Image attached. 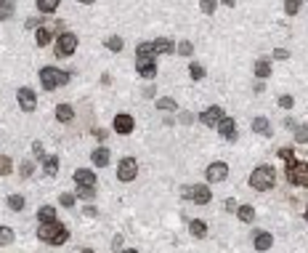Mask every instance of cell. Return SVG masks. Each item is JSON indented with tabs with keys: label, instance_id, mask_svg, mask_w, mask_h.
Returning a JSON list of instances; mask_svg holds the SVG:
<instances>
[{
	"label": "cell",
	"instance_id": "f6af8a7d",
	"mask_svg": "<svg viewBox=\"0 0 308 253\" xmlns=\"http://www.w3.org/2000/svg\"><path fill=\"white\" fill-rule=\"evenodd\" d=\"M24 24H27V29H37L40 27V19H27Z\"/></svg>",
	"mask_w": 308,
	"mask_h": 253
},
{
	"label": "cell",
	"instance_id": "1f68e13d",
	"mask_svg": "<svg viewBox=\"0 0 308 253\" xmlns=\"http://www.w3.org/2000/svg\"><path fill=\"white\" fill-rule=\"evenodd\" d=\"M298 11H300V0H284V13L287 16H295Z\"/></svg>",
	"mask_w": 308,
	"mask_h": 253
},
{
	"label": "cell",
	"instance_id": "cb8c5ba5",
	"mask_svg": "<svg viewBox=\"0 0 308 253\" xmlns=\"http://www.w3.org/2000/svg\"><path fill=\"white\" fill-rule=\"evenodd\" d=\"M43 171H45V176H56L59 173V157H45L43 160Z\"/></svg>",
	"mask_w": 308,
	"mask_h": 253
},
{
	"label": "cell",
	"instance_id": "9a60e30c",
	"mask_svg": "<svg viewBox=\"0 0 308 253\" xmlns=\"http://www.w3.org/2000/svg\"><path fill=\"white\" fill-rule=\"evenodd\" d=\"M96 173L93 171H88V168H77L75 171V184L77 187H96Z\"/></svg>",
	"mask_w": 308,
	"mask_h": 253
},
{
	"label": "cell",
	"instance_id": "6da1fadb",
	"mask_svg": "<svg viewBox=\"0 0 308 253\" xmlns=\"http://www.w3.org/2000/svg\"><path fill=\"white\" fill-rule=\"evenodd\" d=\"M37 237L48 245H64L69 240V229L61 224V221H40V229H37Z\"/></svg>",
	"mask_w": 308,
	"mask_h": 253
},
{
	"label": "cell",
	"instance_id": "74e56055",
	"mask_svg": "<svg viewBox=\"0 0 308 253\" xmlns=\"http://www.w3.org/2000/svg\"><path fill=\"white\" fill-rule=\"evenodd\" d=\"M175 107H178V104H175L173 99H159V102H157V110H162V112H173Z\"/></svg>",
	"mask_w": 308,
	"mask_h": 253
},
{
	"label": "cell",
	"instance_id": "4dcf8cb0",
	"mask_svg": "<svg viewBox=\"0 0 308 253\" xmlns=\"http://www.w3.org/2000/svg\"><path fill=\"white\" fill-rule=\"evenodd\" d=\"M106 48H109V51H114V53H117V51H122V37H117V35H112V37H106Z\"/></svg>",
	"mask_w": 308,
	"mask_h": 253
},
{
	"label": "cell",
	"instance_id": "277c9868",
	"mask_svg": "<svg viewBox=\"0 0 308 253\" xmlns=\"http://www.w3.org/2000/svg\"><path fill=\"white\" fill-rule=\"evenodd\" d=\"M175 51V43L167 40V37H157V40H149V43H138L136 53H144V56H162V53H173Z\"/></svg>",
	"mask_w": 308,
	"mask_h": 253
},
{
	"label": "cell",
	"instance_id": "f546056e",
	"mask_svg": "<svg viewBox=\"0 0 308 253\" xmlns=\"http://www.w3.org/2000/svg\"><path fill=\"white\" fill-rule=\"evenodd\" d=\"M11 243H13V229L0 227V245H11Z\"/></svg>",
	"mask_w": 308,
	"mask_h": 253
},
{
	"label": "cell",
	"instance_id": "2e32d148",
	"mask_svg": "<svg viewBox=\"0 0 308 253\" xmlns=\"http://www.w3.org/2000/svg\"><path fill=\"white\" fill-rule=\"evenodd\" d=\"M90 160H93V165H96V168H104V165H109L112 152L106 149V147H96L93 152H90Z\"/></svg>",
	"mask_w": 308,
	"mask_h": 253
},
{
	"label": "cell",
	"instance_id": "ac0fdd59",
	"mask_svg": "<svg viewBox=\"0 0 308 253\" xmlns=\"http://www.w3.org/2000/svg\"><path fill=\"white\" fill-rule=\"evenodd\" d=\"M35 43L40 45V48H45L48 43H53V32L48 29V24H40V27L35 29Z\"/></svg>",
	"mask_w": 308,
	"mask_h": 253
},
{
	"label": "cell",
	"instance_id": "d6a6232c",
	"mask_svg": "<svg viewBox=\"0 0 308 253\" xmlns=\"http://www.w3.org/2000/svg\"><path fill=\"white\" fill-rule=\"evenodd\" d=\"M189 75H191L194 80H202V78H205V67L194 61V64H189Z\"/></svg>",
	"mask_w": 308,
	"mask_h": 253
},
{
	"label": "cell",
	"instance_id": "7a4b0ae2",
	"mask_svg": "<svg viewBox=\"0 0 308 253\" xmlns=\"http://www.w3.org/2000/svg\"><path fill=\"white\" fill-rule=\"evenodd\" d=\"M274 184H276L274 165H258L255 171L250 173V187L255 189V192H268V189H274Z\"/></svg>",
	"mask_w": 308,
	"mask_h": 253
},
{
	"label": "cell",
	"instance_id": "f5cc1de1",
	"mask_svg": "<svg viewBox=\"0 0 308 253\" xmlns=\"http://www.w3.org/2000/svg\"><path fill=\"white\" fill-rule=\"evenodd\" d=\"M3 5H5V0H0V8H3Z\"/></svg>",
	"mask_w": 308,
	"mask_h": 253
},
{
	"label": "cell",
	"instance_id": "681fc988",
	"mask_svg": "<svg viewBox=\"0 0 308 253\" xmlns=\"http://www.w3.org/2000/svg\"><path fill=\"white\" fill-rule=\"evenodd\" d=\"M221 3H223V5H229V8H231V5H236V0H221Z\"/></svg>",
	"mask_w": 308,
	"mask_h": 253
},
{
	"label": "cell",
	"instance_id": "f35d334b",
	"mask_svg": "<svg viewBox=\"0 0 308 253\" xmlns=\"http://www.w3.org/2000/svg\"><path fill=\"white\" fill-rule=\"evenodd\" d=\"M75 200H77V195H69V192H64V195L59 197V203L64 205V208H72V205H75Z\"/></svg>",
	"mask_w": 308,
	"mask_h": 253
},
{
	"label": "cell",
	"instance_id": "7402d4cb",
	"mask_svg": "<svg viewBox=\"0 0 308 253\" xmlns=\"http://www.w3.org/2000/svg\"><path fill=\"white\" fill-rule=\"evenodd\" d=\"M189 232L199 240V237L207 235V224H205V221H199V219H194V221H189Z\"/></svg>",
	"mask_w": 308,
	"mask_h": 253
},
{
	"label": "cell",
	"instance_id": "bcb514c9",
	"mask_svg": "<svg viewBox=\"0 0 308 253\" xmlns=\"http://www.w3.org/2000/svg\"><path fill=\"white\" fill-rule=\"evenodd\" d=\"M223 208H226V211H234V213H236V200H231V197H229V200L223 203Z\"/></svg>",
	"mask_w": 308,
	"mask_h": 253
},
{
	"label": "cell",
	"instance_id": "ab89813d",
	"mask_svg": "<svg viewBox=\"0 0 308 253\" xmlns=\"http://www.w3.org/2000/svg\"><path fill=\"white\" fill-rule=\"evenodd\" d=\"M11 16H13V5L5 3L3 8H0V21H5V19H11Z\"/></svg>",
	"mask_w": 308,
	"mask_h": 253
},
{
	"label": "cell",
	"instance_id": "4316f807",
	"mask_svg": "<svg viewBox=\"0 0 308 253\" xmlns=\"http://www.w3.org/2000/svg\"><path fill=\"white\" fill-rule=\"evenodd\" d=\"M24 205H27V203H24V197H21V195H11V197H8V208H11V211L19 213V211H24Z\"/></svg>",
	"mask_w": 308,
	"mask_h": 253
},
{
	"label": "cell",
	"instance_id": "8fae6325",
	"mask_svg": "<svg viewBox=\"0 0 308 253\" xmlns=\"http://www.w3.org/2000/svg\"><path fill=\"white\" fill-rule=\"evenodd\" d=\"M16 102H19V107L24 112H35L37 110V96H35L32 88H19L16 91Z\"/></svg>",
	"mask_w": 308,
	"mask_h": 253
},
{
	"label": "cell",
	"instance_id": "603a6c76",
	"mask_svg": "<svg viewBox=\"0 0 308 253\" xmlns=\"http://www.w3.org/2000/svg\"><path fill=\"white\" fill-rule=\"evenodd\" d=\"M255 75H258L260 80H266L268 75H271V64H268L266 59H258V61H255Z\"/></svg>",
	"mask_w": 308,
	"mask_h": 253
},
{
	"label": "cell",
	"instance_id": "7c38bea8",
	"mask_svg": "<svg viewBox=\"0 0 308 253\" xmlns=\"http://www.w3.org/2000/svg\"><path fill=\"white\" fill-rule=\"evenodd\" d=\"M205 176H207V181H210V184L226 181V176H229V165L223 163V160H218V163H210V165H207V171H205Z\"/></svg>",
	"mask_w": 308,
	"mask_h": 253
},
{
	"label": "cell",
	"instance_id": "7dc6e473",
	"mask_svg": "<svg viewBox=\"0 0 308 253\" xmlns=\"http://www.w3.org/2000/svg\"><path fill=\"white\" fill-rule=\"evenodd\" d=\"M82 213H85V216H96V213H98V211L93 208V205H85V211H82Z\"/></svg>",
	"mask_w": 308,
	"mask_h": 253
},
{
	"label": "cell",
	"instance_id": "f1b7e54d",
	"mask_svg": "<svg viewBox=\"0 0 308 253\" xmlns=\"http://www.w3.org/2000/svg\"><path fill=\"white\" fill-rule=\"evenodd\" d=\"M32 173H35V163H32V160H24L21 168H19V176H21V179H29Z\"/></svg>",
	"mask_w": 308,
	"mask_h": 253
},
{
	"label": "cell",
	"instance_id": "ee69618b",
	"mask_svg": "<svg viewBox=\"0 0 308 253\" xmlns=\"http://www.w3.org/2000/svg\"><path fill=\"white\" fill-rule=\"evenodd\" d=\"M274 59H290V51H284V48H276V51H274Z\"/></svg>",
	"mask_w": 308,
	"mask_h": 253
},
{
	"label": "cell",
	"instance_id": "5b68a950",
	"mask_svg": "<svg viewBox=\"0 0 308 253\" xmlns=\"http://www.w3.org/2000/svg\"><path fill=\"white\" fill-rule=\"evenodd\" d=\"M287 181L292 184V187L308 189V163H300V160L292 157L287 163Z\"/></svg>",
	"mask_w": 308,
	"mask_h": 253
},
{
	"label": "cell",
	"instance_id": "4fadbf2b",
	"mask_svg": "<svg viewBox=\"0 0 308 253\" xmlns=\"http://www.w3.org/2000/svg\"><path fill=\"white\" fill-rule=\"evenodd\" d=\"M218 133L223 136V139H229V141H236V123H234V118H226V115H223L221 118V123L218 126Z\"/></svg>",
	"mask_w": 308,
	"mask_h": 253
},
{
	"label": "cell",
	"instance_id": "ffe728a7",
	"mask_svg": "<svg viewBox=\"0 0 308 253\" xmlns=\"http://www.w3.org/2000/svg\"><path fill=\"white\" fill-rule=\"evenodd\" d=\"M72 118H75V110L69 104H59L56 107V120L59 123H72Z\"/></svg>",
	"mask_w": 308,
	"mask_h": 253
},
{
	"label": "cell",
	"instance_id": "8992f818",
	"mask_svg": "<svg viewBox=\"0 0 308 253\" xmlns=\"http://www.w3.org/2000/svg\"><path fill=\"white\" fill-rule=\"evenodd\" d=\"M181 195L186 197V200H194L197 205H207V203L213 200L210 187H205V184H197V187H183Z\"/></svg>",
	"mask_w": 308,
	"mask_h": 253
},
{
	"label": "cell",
	"instance_id": "d4e9b609",
	"mask_svg": "<svg viewBox=\"0 0 308 253\" xmlns=\"http://www.w3.org/2000/svg\"><path fill=\"white\" fill-rule=\"evenodd\" d=\"M37 219L40 221H53L56 219V208H53V205H40V208H37Z\"/></svg>",
	"mask_w": 308,
	"mask_h": 253
},
{
	"label": "cell",
	"instance_id": "b9f144b4",
	"mask_svg": "<svg viewBox=\"0 0 308 253\" xmlns=\"http://www.w3.org/2000/svg\"><path fill=\"white\" fill-rule=\"evenodd\" d=\"M32 152H35V157H37V160H45V149H43V144H40V141H35V144H32Z\"/></svg>",
	"mask_w": 308,
	"mask_h": 253
},
{
	"label": "cell",
	"instance_id": "e0dca14e",
	"mask_svg": "<svg viewBox=\"0 0 308 253\" xmlns=\"http://www.w3.org/2000/svg\"><path fill=\"white\" fill-rule=\"evenodd\" d=\"M252 235H255V237H252V245H255V251H268V248L274 245V237L268 235V232H260V229H258V232H252Z\"/></svg>",
	"mask_w": 308,
	"mask_h": 253
},
{
	"label": "cell",
	"instance_id": "9c48e42d",
	"mask_svg": "<svg viewBox=\"0 0 308 253\" xmlns=\"http://www.w3.org/2000/svg\"><path fill=\"white\" fill-rule=\"evenodd\" d=\"M138 176V163L133 157H122L117 163V179L120 181H133Z\"/></svg>",
	"mask_w": 308,
	"mask_h": 253
},
{
	"label": "cell",
	"instance_id": "f907efd6",
	"mask_svg": "<svg viewBox=\"0 0 308 253\" xmlns=\"http://www.w3.org/2000/svg\"><path fill=\"white\" fill-rule=\"evenodd\" d=\"M77 3H82V5H90V3H96V0H77Z\"/></svg>",
	"mask_w": 308,
	"mask_h": 253
},
{
	"label": "cell",
	"instance_id": "83f0119b",
	"mask_svg": "<svg viewBox=\"0 0 308 253\" xmlns=\"http://www.w3.org/2000/svg\"><path fill=\"white\" fill-rule=\"evenodd\" d=\"M13 171V160L8 155H0V176H8Z\"/></svg>",
	"mask_w": 308,
	"mask_h": 253
},
{
	"label": "cell",
	"instance_id": "ba28073f",
	"mask_svg": "<svg viewBox=\"0 0 308 253\" xmlns=\"http://www.w3.org/2000/svg\"><path fill=\"white\" fill-rule=\"evenodd\" d=\"M154 56H144V53H136V72L141 75L144 80H154L157 78V64H154Z\"/></svg>",
	"mask_w": 308,
	"mask_h": 253
},
{
	"label": "cell",
	"instance_id": "e575fe53",
	"mask_svg": "<svg viewBox=\"0 0 308 253\" xmlns=\"http://www.w3.org/2000/svg\"><path fill=\"white\" fill-rule=\"evenodd\" d=\"M295 141L298 144H308V126H298L295 128Z\"/></svg>",
	"mask_w": 308,
	"mask_h": 253
},
{
	"label": "cell",
	"instance_id": "836d02e7",
	"mask_svg": "<svg viewBox=\"0 0 308 253\" xmlns=\"http://www.w3.org/2000/svg\"><path fill=\"white\" fill-rule=\"evenodd\" d=\"M175 51H178L181 56H191V53H194V45H191L189 40H181L178 45H175Z\"/></svg>",
	"mask_w": 308,
	"mask_h": 253
},
{
	"label": "cell",
	"instance_id": "30bf717a",
	"mask_svg": "<svg viewBox=\"0 0 308 253\" xmlns=\"http://www.w3.org/2000/svg\"><path fill=\"white\" fill-rule=\"evenodd\" d=\"M112 128H114V131H117L120 136H128V133H133V128H136V120H133V115H128V112H120L117 118H114Z\"/></svg>",
	"mask_w": 308,
	"mask_h": 253
},
{
	"label": "cell",
	"instance_id": "7bdbcfd3",
	"mask_svg": "<svg viewBox=\"0 0 308 253\" xmlns=\"http://www.w3.org/2000/svg\"><path fill=\"white\" fill-rule=\"evenodd\" d=\"M279 157L284 160V163H290V160L295 157V155H292V147H282V149H279Z\"/></svg>",
	"mask_w": 308,
	"mask_h": 253
},
{
	"label": "cell",
	"instance_id": "5bb4252c",
	"mask_svg": "<svg viewBox=\"0 0 308 253\" xmlns=\"http://www.w3.org/2000/svg\"><path fill=\"white\" fill-rule=\"evenodd\" d=\"M221 118H223V107H210V110H205L202 115H199V123H205V126L215 128V126L221 123Z\"/></svg>",
	"mask_w": 308,
	"mask_h": 253
},
{
	"label": "cell",
	"instance_id": "44dd1931",
	"mask_svg": "<svg viewBox=\"0 0 308 253\" xmlns=\"http://www.w3.org/2000/svg\"><path fill=\"white\" fill-rule=\"evenodd\" d=\"M236 216H239L244 224H250V221L255 219V208H252V205H236Z\"/></svg>",
	"mask_w": 308,
	"mask_h": 253
},
{
	"label": "cell",
	"instance_id": "816d5d0a",
	"mask_svg": "<svg viewBox=\"0 0 308 253\" xmlns=\"http://www.w3.org/2000/svg\"><path fill=\"white\" fill-rule=\"evenodd\" d=\"M303 216H306V221H308V205H306V213H303Z\"/></svg>",
	"mask_w": 308,
	"mask_h": 253
},
{
	"label": "cell",
	"instance_id": "d6986e66",
	"mask_svg": "<svg viewBox=\"0 0 308 253\" xmlns=\"http://www.w3.org/2000/svg\"><path fill=\"white\" fill-rule=\"evenodd\" d=\"M252 131L255 133H263V136H271V123H268V118H255L252 120Z\"/></svg>",
	"mask_w": 308,
	"mask_h": 253
},
{
	"label": "cell",
	"instance_id": "8d00e7d4",
	"mask_svg": "<svg viewBox=\"0 0 308 253\" xmlns=\"http://www.w3.org/2000/svg\"><path fill=\"white\" fill-rule=\"evenodd\" d=\"M96 187H77V197H82V200H93L96 192H93Z\"/></svg>",
	"mask_w": 308,
	"mask_h": 253
},
{
	"label": "cell",
	"instance_id": "c3c4849f",
	"mask_svg": "<svg viewBox=\"0 0 308 253\" xmlns=\"http://www.w3.org/2000/svg\"><path fill=\"white\" fill-rule=\"evenodd\" d=\"M181 120H183V123H191V120H194V115H189V112H183V115H181Z\"/></svg>",
	"mask_w": 308,
	"mask_h": 253
},
{
	"label": "cell",
	"instance_id": "52a82bcc",
	"mask_svg": "<svg viewBox=\"0 0 308 253\" xmlns=\"http://www.w3.org/2000/svg\"><path fill=\"white\" fill-rule=\"evenodd\" d=\"M75 51H77V35L64 29V32L59 35V40H56V56L59 59H67V56H72Z\"/></svg>",
	"mask_w": 308,
	"mask_h": 253
},
{
	"label": "cell",
	"instance_id": "d590c367",
	"mask_svg": "<svg viewBox=\"0 0 308 253\" xmlns=\"http://www.w3.org/2000/svg\"><path fill=\"white\" fill-rule=\"evenodd\" d=\"M199 8H202V13L210 16V13H215V8H218V0H202V3H199Z\"/></svg>",
	"mask_w": 308,
	"mask_h": 253
},
{
	"label": "cell",
	"instance_id": "484cf974",
	"mask_svg": "<svg viewBox=\"0 0 308 253\" xmlns=\"http://www.w3.org/2000/svg\"><path fill=\"white\" fill-rule=\"evenodd\" d=\"M59 8V0H37V11L43 13H53Z\"/></svg>",
	"mask_w": 308,
	"mask_h": 253
},
{
	"label": "cell",
	"instance_id": "60d3db41",
	"mask_svg": "<svg viewBox=\"0 0 308 253\" xmlns=\"http://www.w3.org/2000/svg\"><path fill=\"white\" fill-rule=\"evenodd\" d=\"M279 107L282 110H292V107H295V99L292 96H279Z\"/></svg>",
	"mask_w": 308,
	"mask_h": 253
},
{
	"label": "cell",
	"instance_id": "3957f363",
	"mask_svg": "<svg viewBox=\"0 0 308 253\" xmlns=\"http://www.w3.org/2000/svg\"><path fill=\"white\" fill-rule=\"evenodd\" d=\"M40 83H43L45 91H56V88L69 83V72L59 70V67H43L40 70Z\"/></svg>",
	"mask_w": 308,
	"mask_h": 253
}]
</instances>
